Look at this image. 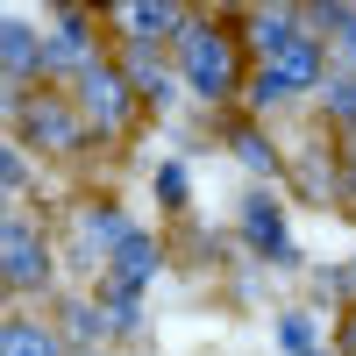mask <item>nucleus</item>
Segmentation results:
<instances>
[{
	"label": "nucleus",
	"instance_id": "obj_1",
	"mask_svg": "<svg viewBox=\"0 0 356 356\" xmlns=\"http://www.w3.org/2000/svg\"><path fill=\"white\" fill-rule=\"evenodd\" d=\"M43 278H50V250L36 243V228L15 214V221H8V285L29 292V285H43Z\"/></svg>",
	"mask_w": 356,
	"mask_h": 356
},
{
	"label": "nucleus",
	"instance_id": "obj_9",
	"mask_svg": "<svg viewBox=\"0 0 356 356\" xmlns=\"http://www.w3.org/2000/svg\"><path fill=\"white\" fill-rule=\"evenodd\" d=\"M129 22L136 29H171V0H129Z\"/></svg>",
	"mask_w": 356,
	"mask_h": 356
},
{
	"label": "nucleus",
	"instance_id": "obj_7",
	"mask_svg": "<svg viewBox=\"0 0 356 356\" xmlns=\"http://www.w3.org/2000/svg\"><path fill=\"white\" fill-rule=\"evenodd\" d=\"M8 356H57V342L43 328H29V321H8Z\"/></svg>",
	"mask_w": 356,
	"mask_h": 356
},
{
	"label": "nucleus",
	"instance_id": "obj_2",
	"mask_svg": "<svg viewBox=\"0 0 356 356\" xmlns=\"http://www.w3.org/2000/svg\"><path fill=\"white\" fill-rule=\"evenodd\" d=\"M100 271H107V285H150V278H157V243H150L143 228H129L122 250H114Z\"/></svg>",
	"mask_w": 356,
	"mask_h": 356
},
{
	"label": "nucleus",
	"instance_id": "obj_3",
	"mask_svg": "<svg viewBox=\"0 0 356 356\" xmlns=\"http://www.w3.org/2000/svg\"><path fill=\"white\" fill-rule=\"evenodd\" d=\"M186 72H193L200 93H221V86H228V50H221L214 36H193V43H186Z\"/></svg>",
	"mask_w": 356,
	"mask_h": 356
},
{
	"label": "nucleus",
	"instance_id": "obj_10",
	"mask_svg": "<svg viewBox=\"0 0 356 356\" xmlns=\"http://www.w3.org/2000/svg\"><path fill=\"white\" fill-rule=\"evenodd\" d=\"M335 114H356V79H335V100H328Z\"/></svg>",
	"mask_w": 356,
	"mask_h": 356
},
{
	"label": "nucleus",
	"instance_id": "obj_4",
	"mask_svg": "<svg viewBox=\"0 0 356 356\" xmlns=\"http://www.w3.org/2000/svg\"><path fill=\"white\" fill-rule=\"evenodd\" d=\"M86 114H93L100 129H114L129 114V93H122V79L114 72H86Z\"/></svg>",
	"mask_w": 356,
	"mask_h": 356
},
{
	"label": "nucleus",
	"instance_id": "obj_11",
	"mask_svg": "<svg viewBox=\"0 0 356 356\" xmlns=\"http://www.w3.org/2000/svg\"><path fill=\"white\" fill-rule=\"evenodd\" d=\"M342 342H349V356H356V314H349V335H342Z\"/></svg>",
	"mask_w": 356,
	"mask_h": 356
},
{
	"label": "nucleus",
	"instance_id": "obj_5",
	"mask_svg": "<svg viewBox=\"0 0 356 356\" xmlns=\"http://www.w3.org/2000/svg\"><path fill=\"white\" fill-rule=\"evenodd\" d=\"M250 235H257V250H285L292 243V221H285V207L271 193H250Z\"/></svg>",
	"mask_w": 356,
	"mask_h": 356
},
{
	"label": "nucleus",
	"instance_id": "obj_6",
	"mask_svg": "<svg viewBox=\"0 0 356 356\" xmlns=\"http://www.w3.org/2000/svg\"><path fill=\"white\" fill-rule=\"evenodd\" d=\"M278 349L285 356H321V321L314 314H278Z\"/></svg>",
	"mask_w": 356,
	"mask_h": 356
},
{
	"label": "nucleus",
	"instance_id": "obj_8",
	"mask_svg": "<svg viewBox=\"0 0 356 356\" xmlns=\"http://www.w3.org/2000/svg\"><path fill=\"white\" fill-rule=\"evenodd\" d=\"M321 29H335V50H342L349 65H356V8H342V0H335V8L321 15Z\"/></svg>",
	"mask_w": 356,
	"mask_h": 356
}]
</instances>
